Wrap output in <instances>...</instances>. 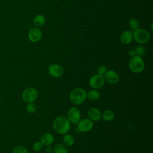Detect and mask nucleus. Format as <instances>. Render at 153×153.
Masks as SVG:
<instances>
[{
	"label": "nucleus",
	"mask_w": 153,
	"mask_h": 153,
	"mask_svg": "<svg viewBox=\"0 0 153 153\" xmlns=\"http://www.w3.org/2000/svg\"><path fill=\"white\" fill-rule=\"evenodd\" d=\"M71 123L65 116H58L53 121V127L54 130L60 134H65L71 129Z\"/></svg>",
	"instance_id": "1"
},
{
	"label": "nucleus",
	"mask_w": 153,
	"mask_h": 153,
	"mask_svg": "<svg viewBox=\"0 0 153 153\" xmlns=\"http://www.w3.org/2000/svg\"><path fill=\"white\" fill-rule=\"evenodd\" d=\"M87 99V92L81 87H77L72 90L69 94L70 101L75 105H82Z\"/></svg>",
	"instance_id": "2"
},
{
	"label": "nucleus",
	"mask_w": 153,
	"mask_h": 153,
	"mask_svg": "<svg viewBox=\"0 0 153 153\" xmlns=\"http://www.w3.org/2000/svg\"><path fill=\"white\" fill-rule=\"evenodd\" d=\"M128 67L132 72L139 74L144 70L145 62L140 56L136 55L131 57L128 63Z\"/></svg>",
	"instance_id": "3"
},
{
	"label": "nucleus",
	"mask_w": 153,
	"mask_h": 153,
	"mask_svg": "<svg viewBox=\"0 0 153 153\" xmlns=\"http://www.w3.org/2000/svg\"><path fill=\"white\" fill-rule=\"evenodd\" d=\"M133 39L139 44H145L150 39L149 32L146 30L139 27L133 31Z\"/></svg>",
	"instance_id": "4"
},
{
	"label": "nucleus",
	"mask_w": 153,
	"mask_h": 153,
	"mask_svg": "<svg viewBox=\"0 0 153 153\" xmlns=\"http://www.w3.org/2000/svg\"><path fill=\"white\" fill-rule=\"evenodd\" d=\"M38 96L37 90L33 87H29L26 88L22 93V97L26 103L34 102Z\"/></svg>",
	"instance_id": "5"
},
{
	"label": "nucleus",
	"mask_w": 153,
	"mask_h": 153,
	"mask_svg": "<svg viewBox=\"0 0 153 153\" xmlns=\"http://www.w3.org/2000/svg\"><path fill=\"white\" fill-rule=\"evenodd\" d=\"M105 79L103 75L95 74L91 76L89 79V85L91 87L94 89L102 88L105 84Z\"/></svg>",
	"instance_id": "6"
},
{
	"label": "nucleus",
	"mask_w": 153,
	"mask_h": 153,
	"mask_svg": "<svg viewBox=\"0 0 153 153\" xmlns=\"http://www.w3.org/2000/svg\"><path fill=\"white\" fill-rule=\"evenodd\" d=\"M67 118L72 124H77L81 120V112L76 107L71 108L67 113Z\"/></svg>",
	"instance_id": "7"
},
{
	"label": "nucleus",
	"mask_w": 153,
	"mask_h": 153,
	"mask_svg": "<svg viewBox=\"0 0 153 153\" xmlns=\"http://www.w3.org/2000/svg\"><path fill=\"white\" fill-rule=\"evenodd\" d=\"M93 122L90 119L84 118L77 123V128L79 131L87 132L93 128Z\"/></svg>",
	"instance_id": "8"
},
{
	"label": "nucleus",
	"mask_w": 153,
	"mask_h": 153,
	"mask_svg": "<svg viewBox=\"0 0 153 153\" xmlns=\"http://www.w3.org/2000/svg\"><path fill=\"white\" fill-rule=\"evenodd\" d=\"M105 81L110 84H115L120 80L118 74L113 70H108L103 75Z\"/></svg>",
	"instance_id": "9"
},
{
	"label": "nucleus",
	"mask_w": 153,
	"mask_h": 153,
	"mask_svg": "<svg viewBox=\"0 0 153 153\" xmlns=\"http://www.w3.org/2000/svg\"><path fill=\"white\" fill-rule=\"evenodd\" d=\"M42 31L39 27H34L30 29L28 32V38L32 42H37L39 41L42 38Z\"/></svg>",
	"instance_id": "10"
},
{
	"label": "nucleus",
	"mask_w": 153,
	"mask_h": 153,
	"mask_svg": "<svg viewBox=\"0 0 153 153\" xmlns=\"http://www.w3.org/2000/svg\"><path fill=\"white\" fill-rule=\"evenodd\" d=\"M48 72L50 75L54 78H58L63 74V68L59 64H52L48 67Z\"/></svg>",
	"instance_id": "11"
},
{
	"label": "nucleus",
	"mask_w": 153,
	"mask_h": 153,
	"mask_svg": "<svg viewBox=\"0 0 153 153\" xmlns=\"http://www.w3.org/2000/svg\"><path fill=\"white\" fill-rule=\"evenodd\" d=\"M87 114L88 118L92 121H98L102 118V113L96 107L90 108L88 111Z\"/></svg>",
	"instance_id": "12"
},
{
	"label": "nucleus",
	"mask_w": 153,
	"mask_h": 153,
	"mask_svg": "<svg viewBox=\"0 0 153 153\" xmlns=\"http://www.w3.org/2000/svg\"><path fill=\"white\" fill-rule=\"evenodd\" d=\"M133 39V32L129 30H127L123 32L120 37V42L123 45H128L130 44Z\"/></svg>",
	"instance_id": "13"
},
{
	"label": "nucleus",
	"mask_w": 153,
	"mask_h": 153,
	"mask_svg": "<svg viewBox=\"0 0 153 153\" xmlns=\"http://www.w3.org/2000/svg\"><path fill=\"white\" fill-rule=\"evenodd\" d=\"M54 140V136L50 133H45L40 138V142L44 146L51 145Z\"/></svg>",
	"instance_id": "14"
},
{
	"label": "nucleus",
	"mask_w": 153,
	"mask_h": 153,
	"mask_svg": "<svg viewBox=\"0 0 153 153\" xmlns=\"http://www.w3.org/2000/svg\"><path fill=\"white\" fill-rule=\"evenodd\" d=\"M45 17L42 14H38L36 15L33 20V23L35 27H40L44 25L45 23Z\"/></svg>",
	"instance_id": "15"
},
{
	"label": "nucleus",
	"mask_w": 153,
	"mask_h": 153,
	"mask_svg": "<svg viewBox=\"0 0 153 153\" xmlns=\"http://www.w3.org/2000/svg\"><path fill=\"white\" fill-rule=\"evenodd\" d=\"M63 141L65 145L67 147H70L72 146L75 143V139L74 136L71 134H65L63 137Z\"/></svg>",
	"instance_id": "16"
},
{
	"label": "nucleus",
	"mask_w": 153,
	"mask_h": 153,
	"mask_svg": "<svg viewBox=\"0 0 153 153\" xmlns=\"http://www.w3.org/2000/svg\"><path fill=\"white\" fill-rule=\"evenodd\" d=\"M100 94L96 89L91 90L87 93V98L91 100H97L100 98Z\"/></svg>",
	"instance_id": "17"
},
{
	"label": "nucleus",
	"mask_w": 153,
	"mask_h": 153,
	"mask_svg": "<svg viewBox=\"0 0 153 153\" xmlns=\"http://www.w3.org/2000/svg\"><path fill=\"white\" fill-rule=\"evenodd\" d=\"M54 153H68V149L63 143L56 144L53 148Z\"/></svg>",
	"instance_id": "18"
},
{
	"label": "nucleus",
	"mask_w": 153,
	"mask_h": 153,
	"mask_svg": "<svg viewBox=\"0 0 153 153\" xmlns=\"http://www.w3.org/2000/svg\"><path fill=\"white\" fill-rule=\"evenodd\" d=\"M114 113L111 110H106L102 114V119L105 121H110L114 118Z\"/></svg>",
	"instance_id": "19"
},
{
	"label": "nucleus",
	"mask_w": 153,
	"mask_h": 153,
	"mask_svg": "<svg viewBox=\"0 0 153 153\" xmlns=\"http://www.w3.org/2000/svg\"><path fill=\"white\" fill-rule=\"evenodd\" d=\"M128 25L130 28L131 29V31H134L136 29H138L139 27V22L137 19L132 18L128 22Z\"/></svg>",
	"instance_id": "20"
},
{
	"label": "nucleus",
	"mask_w": 153,
	"mask_h": 153,
	"mask_svg": "<svg viewBox=\"0 0 153 153\" xmlns=\"http://www.w3.org/2000/svg\"><path fill=\"white\" fill-rule=\"evenodd\" d=\"M26 111L29 114H33L36 112L37 109V106L35 103L33 102L31 103H27L26 107Z\"/></svg>",
	"instance_id": "21"
},
{
	"label": "nucleus",
	"mask_w": 153,
	"mask_h": 153,
	"mask_svg": "<svg viewBox=\"0 0 153 153\" xmlns=\"http://www.w3.org/2000/svg\"><path fill=\"white\" fill-rule=\"evenodd\" d=\"M13 153H27V149L23 146L18 145L13 148Z\"/></svg>",
	"instance_id": "22"
},
{
	"label": "nucleus",
	"mask_w": 153,
	"mask_h": 153,
	"mask_svg": "<svg viewBox=\"0 0 153 153\" xmlns=\"http://www.w3.org/2000/svg\"><path fill=\"white\" fill-rule=\"evenodd\" d=\"M134 51H135V53H136V56H143L145 53V48L142 46V45H138L137 46L135 49L134 50Z\"/></svg>",
	"instance_id": "23"
},
{
	"label": "nucleus",
	"mask_w": 153,
	"mask_h": 153,
	"mask_svg": "<svg viewBox=\"0 0 153 153\" xmlns=\"http://www.w3.org/2000/svg\"><path fill=\"white\" fill-rule=\"evenodd\" d=\"M42 146L43 145L41 143V142H35L32 145V149L36 152H39L42 150Z\"/></svg>",
	"instance_id": "24"
},
{
	"label": "nucleus",
	"mask_w": 153,
	"mask_h": 153,
	"mask_svg": "<svg viewBox=\"0 0 153 153\" xmlns=\"http://www.w3.org/2000/svg\"><path fill=\"white\" fill-rule=\"evenodd\" d=\"M107 71V68L104 65H100L98 67L97 72V74L101 75H104L105 74V73Z\"/></svg>",
	"instance_id": "25"
},
{
	"label": "nucleus",
	"mask_w": 153,
	"mask_h": 153,
	"mask_svg": "<svg viewBox=\"0 0 153 153\" xmlns=\"http://www.w3.org/2000/svg\"><path fill=\"white\" fill-rule=\"evenodd\" d=\"M45 153H52L53 152V148L50 145L46 146V148L45 149Z\"/></svg>",
	"instance_id": "26"
},
{
	"label": "nucleus",
	"mask_w": 153,
	"mask_h": 153,
	"mask_svg": "<svg viewBox=\"0 0 153 153\" xmlns=\"http://www.w3.org/2000/svg\"><path fill=\"white\" fill-rule=\"evenodd\" d=\"M128 56L130 57H134V56H136V53H135V51L134 50H131L128 51Z\"/></svg>",
	"instance_id": "27"
},
{
	"label": "nucleus",
	"mask_w": 153,
	"mask_h": 153,
	"mask_svg": "<svg viewBox=\"0 0 153 153\" xmlns=\"http://www.w3.org/2000/svg\"><path fill=\"white\" fill-rule=\"evenodd\" d=\"M30 153H36V152H30Z\"/></svg>",
	"instance_id": "28"
}]
</instances>
